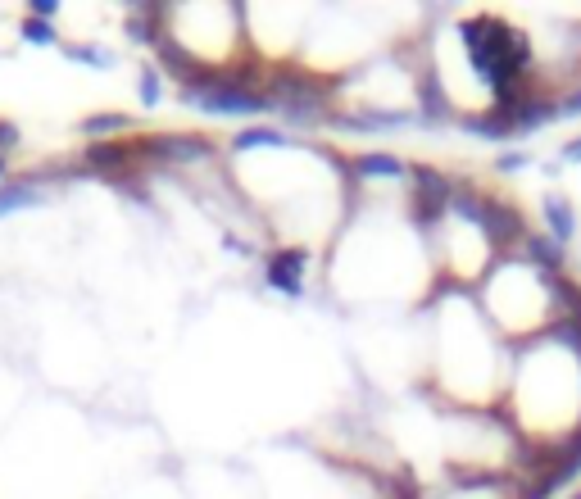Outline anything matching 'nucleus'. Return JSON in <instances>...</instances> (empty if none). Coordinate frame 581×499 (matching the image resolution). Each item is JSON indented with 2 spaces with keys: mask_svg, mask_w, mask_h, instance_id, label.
Here are the masks:
<instances>
[{
  "mask_svg": "<svg viewBox=\"0 0 581 499\" xmlns=\"http://www.w3.org/2000/svg\"><path fill=\"white\" fill-rule=\"evenodd\" d=\"M178 96L182 105H196L209 118H255L273 109L268 91H255L237 78H218V73H196L191 82H182Z\"/></svg>",
  "mask_w": 581,
  "mask_h": 499,
  "instance_id": "nucleus-1",
  "label": "nucleus"
},
{
  "mask_svg": "<svg viewBox=\"0 0 581 499\" xmlns=\"http://www.w3.org/2000/svg\"><path fill=\"white\" fill-rule=\"evenodd\" d=\"M332 87L305 78V73H277L273 87H268V100H273V114L286 118L291 128H318V123H327V114H332V109H327Z\"/></svg>",
  "mask_w": 581,
  "mask_h": 499,
  "instance_id": "nucleus-2",
  "label": "nucleus"
},
{
  "mask_svg": "<svg viewBox=\"0 0 581 499\" xmlns=\"http://www.w3.org/2000/svg\"><path fill=\"white\" fill-rule=\"evenodd\" d=\"M409 177H414V196H409V214H414L418 227H436L445 218V209H450V196L454 186L445 173H436L432 164H409Z\"/></svg>",
  "mask_w": 581,
  "mask_h": 499,
  "instance_id": "nucleus-3",
  "label": "nucleus"
},
{
  "mask_svg": "<svg viewBox=\"0 0 581 499\" xmlns=\"http://www.w3.org/2000/svg\"><path fill=\"white\" fill-rule=\"evenodd\" d=\"M146 159H164V164H200L214 155V141L196 137V132H164V137H141L137 141Z\"/></svg>",
  "mask_w": 581,
  "mask_h": 499,
  "instance_id": "nucleus-4",
  "label": "nucleus"
},
{
  "mask_svg": "<svg viewBox=\"0 0 581 499\" xmlns=\"http://www.w3.org/2000/svg\"><path fill=\"white\" fill-rule=\"evenodd\" d=\"M305 268H309L305 245H282V250H273V255L264 259V282L273 286V291L300 300V295H305Z\"/></svg>",
  "mask_w": 581,
  "mask_h": 499,
  "instance_id": "nucleus-5",
  "label": "nucleus"
},
{
  "mask_svg": "<svg viewBox=\"0 0 581 499\" xmlns=\"http://www.w3.org/2000/svg\"><path fill=\"white\" fill-rule=\"evenodd\" d=\"M550 468H545V477L532 486V499H550L559 486H572L581 472V431L577 436H568L563 445H550Z\"/></svg>",
  "mask_w": 581,
  "mask_h": 499,
  "instance_id": "nucleus-6",
  "label": "nucleus"
},
{
  "mask_svg": "<svg viewBox=\"0 0 581 499\" xmlns=\"http://www.w3.org/2000/svg\"><path fill=\"white\" fill-rule=\"evenodd\" d=\"M141 159V146L137 141H91L87 150H82V164L91 168V173H123V168H132Z\"/></svg>",
  "mask_w": 581,
  "mask_h": 499,
  "instance_id": "nucleus-7",
  "label": "nucleus"
},
{
  "mask_svg": "<svg viewBox=\"0 0 581 499\" xmlns=\"http://www.w3.org/2000/svg\"><path fill=\"white\" fill-rule=\"evenodd\" d=\"M327 123L345 132H395V128H409L414 114H404V109H368V114H327Z\"/></svg>",
  "mask_w": 581,
  "mask_h": 499,
  "instance_id": "nucleus-8",
  "label": "nucleus"
},
{
  "mask_svg": "<svg viewBox=\"0 0 581 499\" xmlns=\"http://www.w3.org/2000/svg\"><path fill=\"white\" fill-rule=\"evenodd\" d=\"M541 214H545V232H550V241L568 245L572 236H577V209H572V200L563 196V191H545Z\"/></svg>",
  "mask_w": 581,
  "mask_h": 499,
  "instance_id": "nucleus-9",
  "label": "nucleus"
},
{
  "mask_svg": "<svg viewBox=\"0 0 581 499\" xmlns=\"http://www.w3.org/2000/svg\"><path fill=\"white\" fill-rule=\"evenodd\" d=\"M522 264H532L541 277H559L563 245L550 241V236H541V232H527V236H522Z\"/></svg>",
  "mask_w": 581,
  "mask_h": 499,
  "instance_id": "nucleus-10",
  "label": "nucleus"
},
{
  "mask_svg": "<svg viewBox=\"0 0 581 499\" xmlns=\"http://www.w3.org/2000/svg\"><path fill=\"white\" fill-rule=\"evenodd\" d=\"M559 118V100H545V96H527L518 109L509 114L513 123V137H527V132L545 128V123H554Z\"/></svg>",
  "mask_w": 581,
  "mask_h": 499,
  "instance_id": "nucleus-11",
  "label": "nucleus"
},
{
  "mask_svg": "<svg viewBox=\"0 0 581 499\" xmlns=\"http://www.w3.org/2000/svg\"><path fill=\"white\" fill-rule=\"evenodd\" d=\"M350 173L355 177H386V182H404L409 164L400 155H382V150H364V155L350 159Z\"/></svg>",
  "mask_w": 581,
  "mask_h": 499,
  "instance_id": "nucleus-12",
  "label": "nucleus"
},
{
  "mask_svg": "<svg viewBox=\"0 0 581 499\" xmlns=\"http://www.w3.org/2000/svg\"><path fill=\"white\" fill-rule=\"evenodd\" d=\"M132 128V114H119V109H105V114H87L78 123V132L82 137H91V141H114L119 132H128Z\"/></svg>",
  "mask_w": 581,
  "mask_h": 499,
  "instance_id": "nucleus-13",
  "label": "nucleus"
},
{
  "mask_svg": "<svg viewBox=\"0 0 581 499\" xmlns=\"http://www.w3.org/2000/svg\"><path fill=\"white\" fill-rule=\"evenodd\" d=\"M459 128H463V132H477V137H495V141L513 137V123H509V114H504V109L468 114V118H459Z\"/></svg>",
  "mask_w": 581,
  "mask_h": 499,
  "instance_id": "nucleus-14",
  "label": "nucleus"
},
{
  "mask_svg": "<svg viewBox=\"0 0 581 499\" xmlns=\"http://www.w3.org/2000/svg\"><path fill=\"white\" fill-rule=\"evenodd\" d=\"M232 150H237V155H250V150H291V141L277 128H246L232 137Z\"/></svg>",
  "mask_w": 581,
  "mask_h": 499,
  "instance_id": "nucleus-15",
  "label": "nucleus"
},
{
  "mask_svg": "<svg viewBox=\"0 0 581 499\" xmlns=\"http://www.w3.org/2000/svg\"><path fill=\"white\" fill-rule=\"evenodd\" d=\"M418 100H423V118H427V123H441V118H450V105H445V91H441V78L423 73V78H418Z\"/></svg>",
  "mask_w": 581,
  "mask_h": 499,
  "instance_id": "nucleus-16",
  "label": "nucleus"
},
{
  "mask_svg": "<svg viewBox=\"0 0 581 499\" xmlns=\"http://www.w3.org/2000/svg\"><path fill=\"white\" fill-rule=\"evenodd\" d=\"M28 205H41V191L32 177H19V182L0 186V214H10V209H28Z\"/></svg>",
  "mask_w": 581,
  "mask_h": 499,
  "instance_id": "nucleus-17",
  "label": "nucleus"
},
{
  "mask_svg": "<svg viewBox=\"0 0 581 499\" xmlns=\"http://www.w3.org/2000/svg\"><path fill=\"white\" fill-rule=\"evenodd\" d=\"M137 96H141V105H146V109H155L159 100H164V73H159V69H141Z\"/></svg>",
  "mask_w": 581,
  "mask_h": 499,
  "instance_id": "nucleus-18",
  "label": "nucleus"
},
{
  "mask_svg": "<svg viewBox=\"0 0 581 499\" xmlns=\"http://www.w3.org/2000/svg\"><path fill=\"white\" fill-rule=\"evenodd\" d=\"M64 55H69L73 64H91V69H109V64H114V55L100 46H64Z\"/></svg>",
  "mask_w": 581,
  "mask_h": 499,
  "instance_id": "nucleus-19",
  "label": "nucleus"
},
{
  "mask_svg": "<svg viewBox=\"0 0 581 499\" xmlns=\"http://www.w3.org/2000/svg\"><path fill=\"white\" fill-rule=\"evenodd\" d=\"M23 37L32 41V46H55L60 41V32H55V23H41V19H23Z\"/></svg>",
  "mask_w": 581,
  "mask_h": 499,
  "instance_id": "nucleus-20",
  "label": "nucleus"
},
{
  "mask_svg": "<svg viewBox=\"0 0 581 499\" xmlns=\"http://www.w3.org/2000/svg\"><path fill=\"white\" fill-rule=\"evenodd\" d=\"M19 141H23L19 123H10V118H0V155H10V150H19Z\"/></svg>",
  "mask_w": 581,
  "mask_h": 499,
  "instance_id": "nucleus-21",
  "label": "nucleus"
},
{
  "mask_svg": "<svg viewBox=\"0 0 581 499\" xmlns=\"http://www.w3.org/2000/svg\"><path fill=\"white\" fill-rule=\"evenodd\" d=\"M28 14L41 23H50L55 14H60V0H28Z\"/></svg>",
  "mask_w": 581,
  "mask_h": 499,
  "instance_id": "nucleus-22",
  "label": "nucleus"
},
{
  "mask_svg": "<svg viewBox=\"0 0 581 499\" xmlns=\"http://www.w3.org/2000/svg\"><path fill=\"white\" fill-rule=\"evenodd\" d=\"M527 164H532V159L522 155V150H513V155H500V159H495V168H500V173H522Z\"/></svg>",
  "mask_w": 581,
  "mask_h": 499,
  "instance_id": "nucleus-23",
  "label": "nucleus"
},
{
  "mask_svg": "<svg viewBox=\"0 0 581 499\" xmlns=\"http://www.w3.org/2000/svg\"><path fill=\"white\" fill-rule=\"evenodd\" d=\"M577 114H581V87L559 100V118H577Z\"/></svg>",
  "mask_w": 581,
  "mask_h": 499,
  "instance_id": "nucleus-24",
  "label": "nucleus"
},
{
  "mask_svg": "<svg viewBox=\"0 0 581 499\" xmlns=\"http://www.w3.org/2000/svg\"><path fill=\"white\" fill-rule=\"evenodd\" d=\"M563 164H581V137H572L568 146H563Z\"/></svg>",
  "mask_w": 581,
  "mask_h": 499,
  "instance_id": "nucleus-25",
  "label": "nucleus"
},
{
  "mask_svg": "<svg viewBox=\"0 0 581 499\" xmlns=\"http://www.w3.org/2000/svg\"><path fill=\"white\" fill-rule=\"evenodd\" d=\"M0 177H5V155H0Z\"/></svg>",
  "mask_w": 581,
  "mask_h": 499,
  "instance_id": "nucleus-26",
  "label": "nucleus"
},
{
  "mask_svg": "<svg viewBox=\"0 0 581 499\" xmlns=\"http://www.w3.org/2000/svg\"><path fill=\"white\" fill-rule=\"evenodd\" d=\"M572 499H581V490H577V495H572Z\"/></svg>",
  "mask_w": 581,
  "mask_h": 499,
  "instance_id": "nucleus-27",
  "label": "nucleus"
}]
</instances>
